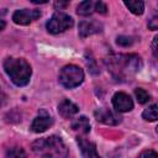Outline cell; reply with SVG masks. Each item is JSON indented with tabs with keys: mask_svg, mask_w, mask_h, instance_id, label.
Here are the masks:
<instances>
[{
	"mask_svg": "<svg viewBox=\"0 0 158 158\" xmlns=\"http://www.w3.org/2000/svg\"><path fill=\"white\" fill-rule=\"evenodd\" d=\"M84 80V72L81 68L74 64H68L62 68L59 73V83L67 88L73 89L75 86H79Z\"/></svg>",
	"mask_w": 158,
	"mask_h": 158,
	"instance_id": "277c9868",
	"label": "cell"
},
{
	"mask_svg": "<svg viewBox=\"0 0 158 158\" xmlns=\"http://www.w3.org/2000/svg\"><path fill=\"white\" fill-rule=\"evenodd\" d=\"M112 105L117 112H127L133 109V101L126 93L118 91L112 96Z\"/></svg>",
	"mask_w": 158,
	"mask_h": 158,
	"instance_id": "52a82bcc",
	"label": "cell"
},
{
	"mask_svg": "<svg viewBox=\"0 0 158 158\" xmlns=\"http://www.w3.org/2000/svg\"><path fill=\"white\" fill-rule=\"evenodd\" d=\"M102 25L96 20H84L79 23V36L81 38L101 32Z\"/></svg>",
	"mask_w": 158,
	"mask_h": 158,
	"instance_id": "30bf717a",
	"label": "cell"
},
{
	"mask_svg": "<svg viewBox=\"0 0 158 158\" xmlns=\"http://www.w3.org/2000/svg\"><path fill=\"white\" fill-rule=\"evenodd\" d=\"M94 11H96L99 14H106L107 12V7H106V5L102 1H95Z\"/></svg>",
	"mask_w": 158,
	"mask_h": 158,
	"instance_id": "ffe728a7",
	"label": "cell"
},
{
	"mask_svg": "<svg viewBox=\"0 0 158 158\" xmlns=\"http://www.w3.org/2000/svg\"><path fill=\"white\" fill-rule=\"evenodd\" d=\"M157 40H158V37H154V38H153V43H152V48H153L152 51H153L154 57L158 56V54H157V46H156V44H157Z\"/></svg>",
	"mask_w": 158,
	"mask_h": 158,
	"instance_id": "603a6c76",
	"label": "cell"
},
{
	"mask_svg": "<svg viewBox=\"0 0 158 158\" xmlns=\"http://www.w3.org/2000/svg\"><path fill=\"white\" fill-rule=\"evenodd\" d=\"M148 27H149L151 30H157V27H158V19H157L156 16L151 20V22L148 23Z\"/></svg>",
	"mask_w": 158,
	"mask_h": 158,
	"instance_id": "7402d4cb",
	"label": "cell"
},
{
	"mask_svg": "<svg viewBox=\"0 0 158 158\" xmlns=\"http://www.w3.org/2000/svg\"><path fill=\"white\" fill-rule=\"evenodd\" d=\"M4 28H5V21L0 19V32H1V31H2Z\"/></svg>",
	"mask_w": 158,
	"mask_h": 158,
	"instance_id": "484cf974",
	"label": "cell"
},
{
	"mask_svg": "<svg viewBox=\"0 0 158 158\" xmlns=\"http://www.w3.org/2000/svg\"><path fill=\"white\" fill-rule=\"evenodd\" d=\"M4 69L6 74L10 77L11 81L17 86L27 85L32 74L30 63L23 58H6L4 62Z\"/></svg>",
	"mask_w": 158,
	"mask_h": 158,
	"instance_id": "3957f363",
	"label": "cell"
},
{
	"mask_svg": "<svg viewBox=\"0 0 158 158\" xmlns=\"http://www.w3.org/2000/svg\"><path fill=\"white\" fill-rule=\"evenodd\" d=\"M133 42H135V40L131 36H118L116 40V43L121 47H128V46L133 44Z\"/></svg>",
	"mask_w": 158,
	"mask_h": 158,
	"instance_id": "d6986e66",
	"label": "cell"
},
{
	"mask_svg": "<svg viewBox=\"0 0 158 158\" xmlns=\"http://www.w3.org/2000/svg\"><path fill=\"white\" fill-rule=\"evenodd\" d=\"M94 6H95V2H94V1H89V0L83 1V2H80V4L78 5L77 12H78V15L88 16V15H90V14L94 11Z\"/></svg>",
	"mask_w": 158,
	"mask_h": 158,
	"instance_id": "5bb4252c",
	"label": "cell"
},
{
	"mask_svg": "<svg viewBox=\"0 0 158 158\" xmlns=\"http://www.w3.org/2000/svg\"><path fill=\"white\" fill-rule=\"evenodd\" d=\"M5 100H6V95L2 93V90L0 89V107L4 105V102H5Z\"/></svg>",
	"mask_w": 158,
	"mask_h": 158,
	"instance_id": "cb8c5ba5",
	"label": "cell"
},
{
	"mask_svg": "<svg viewBox=\"0 0 158 158\" xmlns=\"http://www.w3.org/2000/svg\"><path fill=\"white\" fill-rule=\"evenodd\" d=\"M135 95H136L137 101H138L139 104H146V102H148L149 99H151L149 94H148L144 89H142V88H137V89L135 90Z\"/></svg>",
	"mask_w": 158,
	"mask_h": 158,
	"instance_id": "ac0fdd59",
	"label": "cell"
},
{
	"mask_svg": "<svg viewBox=\"0 0 158 158\" xmlns=\"http://www.w3.org/2000/svg\"><path fill=\"white\" fill-rule=\"evenodd\" d=\"M6 158H27V156L21 147H12L7 149Z\"/></svg>",
	"mask_w": 158,
	"mask_h": 158,
	"instance_id": "e0dca14e",
	"label": "cell"
},
{
	"mask_svg": "<svg viewBox=\"0 0 158 158\" xmlns=\"http://www.w3.org/2000/svg\"><path fill=\"white\" fill-rule=\"evenodd\" d=\"M58 112L63 118H70L79 112V107L68 99H64L58 105Z\"/></svg>",
	"mask_w": 158,
	"mask_h": 158,
	"instance_id": "7c38bea8",
	"label": "cell"
},
{
	"mask_svg": "<svg viewBox=\"0 0 158 158\" xmlns=\"http://www.w3.org/2000/svg\"><path fill=\"white\" fill-rule=\"evenodd\" d=\"M54 5H56V7H59V9H60V7H63V6H67L68 2H56Z\"/></svg>",
	"mask_w": 158,
	"mask_h": 158,
	"instance_id": "d4e9b609",
	"label": "cell"
},
{
	"mask_svg": "<svg viewBox=\"0 0 158 158\" xmlns=\"http://www.w3.org/2000/svg\"><path fill=\"white\" fill-rule=\"evenodd\" d=\"M137 158H158L157 152L152 151V149H146L143 152H141V154Z\"/></svg>",
	"mask_w": 158,
	"mask_h": 158,
	"instance_id": "44dd1931",
	"label": "cell"
},
{
	"mask_svg": "<svg viewBox=\"0 0 158 158\" xmlns=\"http://www.w3.org/2000/svg\"><path fill=\"white\" fill-rule=\"evenodd\" d=\"M157 105L156 104H153V105H151L149 107H147L144 111H143V114H142V117L146 120V121H156L157 120Z\"/></svg>",
	"mask_w": 158,
	"mask_h": 158,
	"instance_id": "2e32d148",
	"label": "cell"
},
{
	"mask_svg": "<svg viewBox=\"0 0 158 158\" xmlns=\"http://www.w3.org/2000/svg\"><path fill=\"white\" fill-rule=\"evenodd\" d=\"M126 7L135 15H142L144 10V4L143 1H125Z\"/></svg>",
	"mask_w": 158,
	"mask_h": 158,
	"instance_id": "9a60e30c",
	"label": "cell"
},
{
	"mask_svg": "<svg viewBox=\"0 0 158 158\" xmlns=\"http://www.w3.org/2000/svg\"><path fill=\"white\" fill-rule=\"evenodd\" d=\"M77 142L79 144L81 156L84 158H100V156H99V153L96 151V146H95L94 142H90L84 137H78Z\"/></svg>",
	"mask_w": 158,
	"mask_h": 158,
	"instance_id": "8fae6325",
	"label": "cell"
},
{
	"mask_svg": "<svg viewBox=\"0 0 158 158\" xmlns=\"http://www.w3.org/2000/svg\"><path fill=\"white\" fill-rule=\"evenodd\" d=\"M73 25H74V21L68 14L62 12V11H57L47 21L46 27H47V31L49 33L57 35V33H60V32H64V31L69 30Z\"/></svg>",
	"mask_w": 158,
	"mask_h": 158,
	"instance_id": "5b68a950",
	"label": "cell"
},
{
	"mask_svg": "<svg viewBox=\"0 0 158 158\" xmlns=\"http://www.w3.org/2000/svg\"><path fill=\"white\" fill-rule=\"evenodd\" d=\"M72 128L79 133H89L90 132V123H89V120L88 117L85 116H80L78 118H75L73 122H72Z\"/></svg>",
	"mask_w": 158,
	"mask_h": 158,
	"instance_id": "4fadbf2b",
	"label": "cell"
},
{
	"mask_svg": "<svg viewBox=\"0 0 158 158\" xmlns=\"http://www.w3.org/2000/svg\"><path fill=\"white\" fill-rule=\"evenodd\" d=\"M41 16L40 10H30V9H22V10H16L12 15V20L17 25H28L32 21L37 20Z\"/></svg>",
	"mask_w": 158,
	"mask_h": 158,
	"instance_id": "8992f818",
	"label": "cell"
},
{
	"mask_svg": "<svg viewBox=\"0 0 158 158\" xmlns=\"http://www.w3.org/2000/svg\"><path fill=\"white\" fill-rule=\"evenodd\" d=\"M105 64L116 80H127L139 70L142 60L137 54H112L105 59Z\"/></svg>",
	"mask_w": 158,
	"mask_h": 158,
	"instance_id": "6da1fadb",
	"label": "cell"
},
{
	"mask_svg": "<svg viewBox=\"0 0 158 158\" xmlns=\"http://www.w3.org/2000/svg\"><path fill=\"white\" fill-rule=\"evenodd\" d=\"M33 152L40 158H67L68 148L58 136L38 138L32 143Z\"/></svg>",
	"mask_w": 158,
	"mask_h": 158,
	"instance_id": "7a4b0ae2",
	"label": "cell"
},
{
	"mask_svg": "<svg viewBox=\"0 0 158 158\" xmlns=\"http://www.w3.org/2000/svg\"><path fill=\"white\" fill-rule=\"evenodd\" d=\"M94 115H95L98 121H100V122H102L105 125H117L121 121V117H120L118 114L114 112L112 110L105 109V107L98 109L94 112Z\"/></svg>",
	"mask_w": 158,
	"mask_h": 158,
	"instance_id": "9c48e42d",
	"label": "cell"
},
{
	"mask_svg": "<svg viewBox=\"0 0 158 158\" xmlns=\"http://www.w3.org/2000/svg\"><path fill=\"white\" fill-rule=\"evenodd\" d=\"M52 123H53V118L49 116V114L46 110H40L38 116L35 117V120L31 123V130L36 133H41L44 132L47 128H49Z\"/></svg>",
	"mask_w": 158,
	"mask_h": 158,
	"instance_id": "ba28073f",
	"label": "cell"
}]
</instances>
